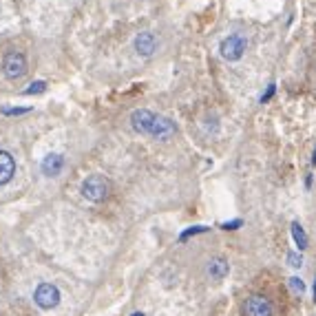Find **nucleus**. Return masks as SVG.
<instances>
[{
  "mask_svg": "<svg viewBox=\"0 0 316 316\" xmlns=\"http://www.w3.org/2000/svg\"><path fill=\"white\" fill-rule=\"evenodd\" d=\"M14 173H16V161H14V157H11V153L0 151V186L9 184Z\"/></svg>",
  "mask_w": 316,
  "mask_h": 316,
  "instance_id": "obj_9",
  "label": "nucleus"
},
{
  "mask_svg": "<svg viewBox=\"0 0 316 316\" xmlns=\"http://www.w3.org/2000/svg\"><path fill=\"white\" fill-rule=\"evenodd\" d=\"M314 301H316V281H314Z\"/></svg>",
  "mask_w": 316,
  "mask_h": 316,
  "instance_id": "obj_20",
  "label": "nucleus"
},
{
  "mask_svg": "<svg viewBox=\"0 0 316 316\" xmlns=\"http://www.w3.org/2000/svg\"><path fill=\"white\" fill-rule=\"evenodd\" d=\"M45 82H36V84H31V89H27L25 91V93L27 95H31V93H42V91H45Z\"/></svg>",
  "mask_w": 316,
  "mask_h": 316,
  "instance_id": "obj_18",
  "label": "nucleus"
},
{
  "mask_svg": "<svg viewBox=\"0 0 316 316\" xmlns=\"http://www.w3.org/2000/svg\"><path fill=\"white\" fill-rule=\"evenodd\" d=\"M288 285H290V290H292L294 294H298V296H301V294L305 292V283H303V281L298 279V276H290V279H288Z\"/></svg>",
  "mask_w": 316,
  "mask_h": 316,
  "instance_id": "obj_13",
  "label": "nucleus"
},
{
  "mask_svg": "<svg viewBox=\"0 0 316 316\" xmlns=\"http://www.w3.org/2000/svg\"><path fill=\"white\" fill-rule=\"evenodd\" d=\"M241 226H243L241 219H232V221H228V223H221L223 230H237V228H241Z\"/></svg>",
  "mask_w": 316,
  "mask_h": 316,
  "instance_id": "obj_16",
  "label": "nucleus"
},
{
  "mask_svg": "<svg viewBox=\"0 0 316 316\" xmlns=\"http://www.w3.org/2000/svg\"><path fill=\"white\" fill-rule=\"evenodd\" d=\"M2 69H5V76L9 78V80H18V78H23L25 73H27V60H25L23 53L11 51V53H7L5 60H2Z\"/></svg>",
  "mask_w": 316,
  "mask_h": 316,
  "instance_id": "obj_4",
  "label": "nucleus"
},
{
  "mask_svg": "<svg viewBox=\"0 0 316 316\" xmlns=\"http://www.w3.org/2000/svg\"><path fill=\"white\" fill-rule=\"evenodd\" d=\"M133 316H144V314H142V312H137V314H133Z\"/></svg>",
  "mask_w": 316,
  "mask_h": 316,
  "instance_id": "obj_21",
  "label": "nucleus"
},
{
  "mask_svg": "<svg viewBox=\"0 0 316 316\" xmlns=\"http://www.w3.org/2000/svg\"><path fill=\"white\" fill-rule=\"evenodd\" d=\"M201 232H208V228H206V226H192V228H188L186 232H182V237H179V239L186 241V239H190V237H195V235H201Z\"/></svg>",
  "mask_w": 316,
  "mask_h": 316,
  "instance_id": "obj_14",
  "label": "nucleus"
},
{
  "mask_svg": "<svg viewBox=\"0 0 316 316\" xmlns=\"http://www.w3.org/2000/svg\"><path fill=\"white\" fill-rule=\"evenodd\" d=\"M135 49H137V53H139V55H144V58L153 55V53H155V49H157V40H155V36H153V33H148V31L139 33V36L135 38Z\"/></svg>",
  "mask_w": 316,
  "mask_h": 316,
  "instance_id": "obj_10",
  "label": "nucleus"
},
{
  "mask_svg": "<svg viewBox=\"0 0 316 316\" xmlns=\"http://www.w3.org/2000/svg\"><path fill=\"white\" fill-rule=\"evenodd\" d=\"M274 91H276V84H270L267 86V91L261 95V104H267L272 100V95H274Z\"/></svg>",
  "mask_w": 316,
  "mask_h": 316,
  "instance_id": "obj_17",
  "label": "nucleus"
},
{
  "mask_svg": "<svg viewBox=\"0 0 316 316\" xmlns=\"http://www.w3.org/2000/svg\"><path fill=\"white\" fill-rule=\"evenodd\" d=\"M245 47H248V40H245L241 33H232V36H228L221 40L219 53H221V58L228 60V62H237V60L243 58Z\"/></svg>",
  "mask_w": 316,
  "mask_h": 316,
  "instance_id": "obj_1",
  "label": "nucleus"
},
{
  "mask_svg": "<svg viewBox=\"0 0 316 316\" xmlns=\"http://www.w3.org/2000/svg\"><path fill=\"white\" fill-rule=\"evenodd\" d=\"M288 265L301 267V265H303V254H301V252H290V254H288Z\"/></svg>",
  "mask_w": 316,
  "mask_h": 316,
  "instance_id": "obj_15",
  "label": "nucleus"
},
{
  "mask_svg": "<svg viewBox=\"0 0 316 316\" xmlns=\"http://www.w3.org/2000/svg\"><path fill=\"white\" fill-rule=\"evenodd\" d=\"M175 133H177V126H175L168 117H164V115H157L155 117V126H153V135H151V137L166 142V139H170Z\"/></svg>",
  "mask_w": 316,
  "mask_h": 316,
  "instance_id": "obj_7",
  "label": "nucleus"
},
{
  "mask_svg": "<svg viewBox=\"0 0 316 316\" xmlns=\"http://www.w3.org/2000/svg\"><path fill=\"white\" fill-rule=\"evenodd\" d=\"M292 239H294V243L298 245V252H303V250L307 248V235L298 221H292Z\"/></svg>",
  "mask_w": 316,
  "mask_h": 316,
  "instance_id": "obj_12",
  "label": "nucleus"
},
{
  "mask_svg": "<svg viewBox=\"0 0 316 316\" xmlns=\"http://www.w3.org/2000/svg\"><path fill=\"white\" fill-rule=\"evenodd\" d=\"M82 195L89 201H102L106 199L108 195V182L102 177V175H91V177L84 179L82 184Z\"/></svg>",
  "mask_w": 316,
  "mask_h": 316,
  "instance_id": "obj_2",
  "label": "nucleus"
},
{
  "mask_svg": "<svg viewBox=\"0 0 316 316\" xmlns=\"http://www.w3.org/2000/svg\"><path fill=\"white\" fill-rule=\"evenodd\" d=\"M245 316H272V303L261 294H252L250 298H245L243 305Z\"/></svg>",
  "mask_w": 316,
  "mask_h": 316,
  "instance_id": "obj_6",
  "label": "nucleus"
},
{
  "mask_svg": "<svg viewBox=\"0 0 316 316\" xmlns=\"http://www.w3.org/2000/svg\"><path fill=\"white\" fill-rule=\"evenodd\" d=\"M228 272H230V265H228L226 259L214 257V259H210V261H208V274H210V279L223 281L228 276Z\"/></svg>",
  "mask_w": 316,
  "mask_h": 316,
  "instance_id": "obj_11",
  "label": "nucleus"
},
{
  "mask_svg": "<svg viewBox=\"0 0 316 316\" xmlns=\"http://www.w3.org/2000/svg\"><path fill=\"white\" fill-rule=\"evenodd\" d=\"M33 301L42 310H53L60 303V290L53 283H40L36 288V292H33Z\"/></svg>",
  "mask_w": 316,
  "mask_h": 316,
  "instance_id": "obj_3",
  "label": "nucleus"
},
{
  "mask_svg": "<svg viewBox=\"0 0 316 316\" xmlns=\"http://www.w3.org/2000/svg\"><path fill=\"white\" fill-rule=\"evenodd\" d=\"M155 113L146 111V108H137L131 113V126L137 131L139 135H153V126H155Z\"/></svg>",
  "mask_w": 316,
  "mask_h": 316,
  "instance_id": "obj_5",
  "label": "nucleus"
},
{
  "mask_svg": "<svg viewBox=\"0 0 316 316\" xmlns=\"http://www.w3.org/2000/svg\"><path fill=\"white\" fill-rule=\"evenodd\" d=\"M62 168H64V157L60 153H51V155H47L42 159V173L47 177H58L62 173Z\"/></svg>",
  "mask_w": 316,
  "mask_h": 316,
  "instance_id": "obj_8",
  "label": "nucleus"
},
{
  "mask_svg": "<svg viewBox=\"0 0 316 316\" xmlns=\"http://www.w3.org/2000/svg\"><path fill=\"white\" fill-rule=\"evenodd\" d=\"M312 164L316 166V148H314V157H312Z\"/></svg>",
  "mask_w": 316,
  "mask_h": 316,
  "instance_id": "obj_19",
  "label": "nucleus"
}]
</instances>
